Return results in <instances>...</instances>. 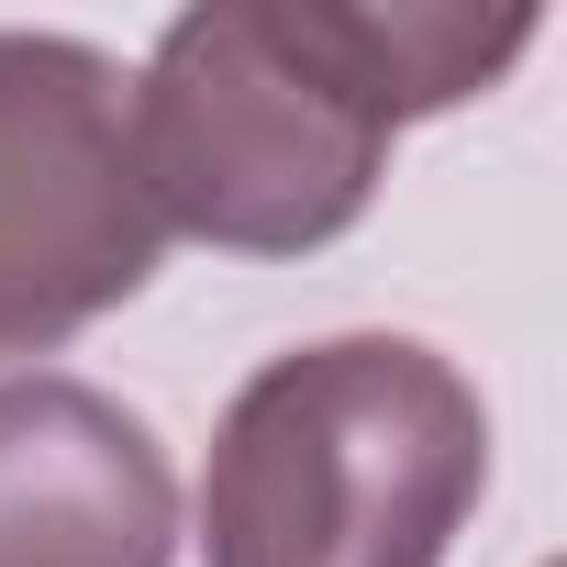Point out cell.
<instances>
[{
    "label": "cell",
    "mask_w": 567,
    "mask_h": 567,
    "mask_svg": "<svg viewBox=\"0 0 567 567\" xmlns=\"http://www.w3.org/2000/svg\"><path fill=\"white\" fill-rule=\"evenodd\" d=\"M534 34L467 0H200L134 79L145 200L223 256H312L379 200L390 134L512 79Z\"/></svg>",
    "instance_id": "6da1fadb"
},
{
    "label": "cell",
    "mask_w": 567,
    "mask_h": 567,
    "mask_svg": "<svg viewBox=\"0 0 567 567\" xmlns=\"http://www.w3.org/2000/svg\"><path fill=\"white\" fill-rule=\"evenodd\" d=\"M489 489V412L412 334L267 357L212 423L200 567H445Z\"/></svg>",
    "instance_id": "7a4b0ae2"
},
{
    "label": "cell",
    "mask_w": 567,
    "mask_h": 567,
    "mask_svg": "<svg viewBox=\"0 0 567 567\" xmlns=\"http://www.w3.org/2000/svg\"><path fill=\"white\" fill-rule=\"evenodd\" d=\"M167 256L134 167V79L79 34L0 23V357H56Z\"/></svg>",
    "instance_id": "3957f363"
},
{
    "label": "cell",
    "mask_w": 567,
    "mask_h": 567,
    "mask_svg": "<svg viewBox=\"0 0 567 567\" xmlns=\"http://www.w3.org/2000/svg\"><path fill=\"white\" fill-rule=\"evenodd\" d=\"M0 567H178V467L90 379H0Z\"/></svg>",
    "instance_id": "277c9868"
}]
</instances>
